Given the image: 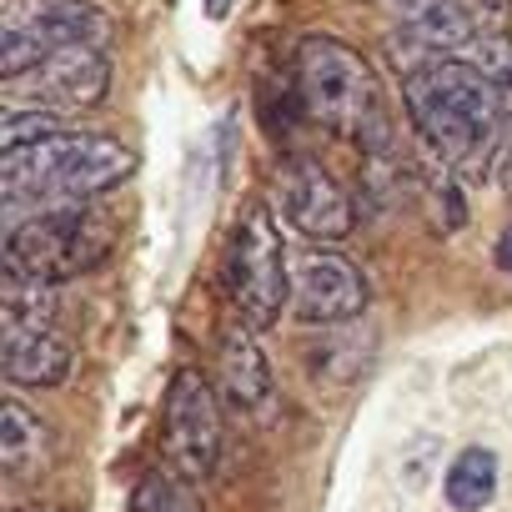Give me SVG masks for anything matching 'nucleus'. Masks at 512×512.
<instances>
[{"instance_id":"nucleus-1","label":"nucleus","mask_w":512,"mask_h":512,"mask_svg":"<svg viewBox=\"0 0 512 512\" xmlns=\"http://www.w3.org/2000/svg\"><path fill=\"white\" fill-rule=\"evenodd\" d=\"M402 101L427 141V151L462 176H487L507 121H502V96L487 81V71L467 56H427L402 76Z\"/></svg>"},{"instance_id":"nucleus-2","label":"nucleus","mask_w":512,"mask_h":512,"mask_svg":"<svg viewBox=\"0 0 512 512\" xmlns=\"http://www.w3.org/2000/svg\"><path fill=\"white\" fill-rule=\"evenodd\" d=\"M136 171V151L121 146L116 136L96 131H61L31 151L0 156V186L11 206H46V211H71L96 201L101 191L121 186Z\"/></svg>"},{"instance_id":"nucleus-3","label":"nucleus","mask_w":512,"mask_h":512,"mask_svg":"<svg viewBox=\"0 0 512 512\" xmlns=\"http://www.w3.org/2000/svg\"><path fill=\"white\" fill-rule=\"evenodd\" d=\"M297 96H302V111L322 121L327 131L362 141L372 151H387V111H382L377 71L347 41L307 36L297 46Z\"/></svg>"},{"instance_id":"nucleus-4","label":"nucleus","mask_w":512,"mask_h":512,"mask_svg":"<svg viewBox=\"0 0 512 512\" xmlns=\"http://www.w3.org/2000/svg\"><path fill=\"white\" fill-rule=\"evenodd\" d=\"M6 277L11 282H71L96 272L111 256V221L71 206V211H36L6 231Z\"/></svg>"},{"instance_id":"nucleus-5","label":"nucleus","mask_w":512,"mask_h":512,"mask_svg":"<svg viewBox=\"0 0 512 512\" xmlns=\"http://www.w3.org/2000/svg\"><path fill=\"white\" fill-rule=\"evenodd\" d=\"M226 292L236 302V317L246 327H272L292 297V277H287V251H282V231L272 221V211L256 201L236 216L231 226V246H226Z\"/></svg>"},{"instance_id":"nucleus-6","label":"nucleus","mask_w":512,"mask_h":512,"mask_svg":"<svg viewBox=\"0 0 512 512\" xmlns=\"http://www.w3.org/2000/svg\"><path fill=\"white\" fill-rule=\"evenodd\" d=\"M106 16L91 0H6L0 11V76L16 81L66 46H101Z\"/></svg>"},{"instance_id":"nucleus-7","label":"nucleus","mask_w":512,"mask_h":512,"mask_svg":"<svg viewBox=\"0 0 512 512\" xmlns=\"http://www.w3.org/2000/svg\"><path fill=\"white\" fill-rule=\"evenodd\" d=\"M166 447L186 477L216 472L221 457V407L201 372L181 367L166 387Z\"/></svg>"},{"instance_id":"nucleus-8","label":"nucleus","mask_w":512,"mask_h":512,"mask_svg":"<svg viewBox=\"0 0 512 512\" xmlns=\"http://www.w3.org/2000/svg\"><path fill=\"white\" fill-rule=\"evenodd\" d=\"M11 96H31L46 111H86L106 96L111 86V66L101 56V46H66L56 56H46L41 66H31L26 76L6 81Z\"/></svg>"},{"instance_id":"nucleus-9","label":"nucleus","mask_w":512,"mask_h":512,"mask_svg":"<svg viewBox=\"0 0 512 512\" xmlns=\"http://www.w3.org/2000/svg\"><path fill=\"white\" fill-rule=\"evenodd\" d=\"M292 307L302 322H352L367 307V277L337 251H307L292 267Z\"/></svg>"},{"instance_id":"nucleus-10","label":"nucleus","mask_w":512,"mask_h":512,"mask_svg":"<svg viewBox=\"0 0 512 512\" xmlns=\"http://www.w3.org/2000/svg\"><path fill=\"white\" fill-rule=\"evenodd\" d=\"M282 206H287V221L307 236V241H342L352 236L357 226V206L352 196L337 186L332 171H322L317 161H292L282 171Z\"/></svg>"},{"instance_id":"nucleus-11","label":"nucleus","mask_w":512,"mask_h":512,"mask_svg":"<svg viewBox=\"0 0 512 512\" xmlns=\"http://www.w3.org/2000/svg\"><path fill=\"white\" fill-rule=\"evenodd\" d=\"M251 332L256 327H246L241 317L221 327V392L241 412L267 407V397H272V372H267V357Z\"/></svg>"},{"instance_id":"nucleus-12","label":"nucleus","mask_w":512,"mask_h":512,"mask_svg":"<svg viewBox=\"0 0 512 512\" xmlns=\"http://www.w3.org/2000/svg\"><path fill=\"white\" fill-rule=\"evenodd\" d=\"M0 367L21 387H56L71 372V342L46 327V332H6L0 337Z\"/></svg>"},{"instance_id":"nucleus-13","label":"nucleus","mask_w":512,"mask_h":512,"mask_svg":"<svg viewBox=\"0 0 512 512\" xmlns=\"http://www.w3.org/2000/svg\"><path fill=\"white\" fill-rule=\"evenodd\" d=\"M402 21L432 46V51H472L482 41V21L462 6V0H402Z\"/></svg>"},{"instance_id":"nucleus-14","label":"nucleus","mask_w":512,"mask_h":512,"mask_svg":"<svg viewBox=\"0 0 512 512\" xmlns=\"http://www.w3.org/2000/svg\"><path fill=\"white\" fill-rule=\"evenodd\" d=\"M51 462V432L46 422L21 407V402H6L0 407V467L11 477H41Z\"/></svg>"},{"instance_id":"nucleus-15","label":"nucleus","mask_w":512,"mask_h":512,"mask_svg":"<svg viewBox=\"0 0 512 512\" xmlns=\"http://www.w3.org/2000/svg\"><path fill=\"white\" fill-rule=\"evenodd\" d=\"M492 497H497V452L487 447L457 452V462L447 467V502L457 512H482Z\"/></svg>"},{"instance_id":"nucleus-16","label":"nucleus","mask_w":512,"mask_h":512,"mask_svg":"<svg viewBox=\"0 0 512 512\" xmlns=\"http://www.w3.org/2000/svg\"><path fill=\"white\" fill-rule=\"evenodd\" d=\"M467 61H477L487 71V81L497 86L502 96V121H507V136H502V151L512 156V36H497V31H482V41L467 51Z\"/></svg>"},{"instance_id":"nucleus-17","label":"nucleus","mask_w":512,"mask_h":512,"mask_svg":"<svg viewBox=\"0 0 512 512\" xmlns=\"http://www.w3.org/2000/svg\"><path fill=\"white\" fill-rule=\"evenodd\" d=\"M51 136H61V121L46 106H6V116H0V151L6 156L31 151V146H41Z\"/></svg>"},{"instance_id":"nucleus-18","label":"nucleus","mask_w":512,"mask_h":512,"mask_svg":"<svg viewBox=\"0 0 512 512\" xmlns=\"http://www.w3.org/2000/svg\"><path fill=\"white\" fill-rule=\"evenodd\" d=\"M467 11L482 21V31L512 36V0H467Z\"/></svg>"},{"instance_id":"nucleus-19","label":"nucleus","mask_w":512,"mask_h":512,"mask_svg":"<svg viewBox=\"0 0 512 512\" xmlns=\"http://www.w3.org/2000/svg\"><path fill=\"white\" fill-rule=\"evenodd\" d=\"M131 512H171V497H166L161 477H141V487L131 497Z\"/></svg>"},{"instance_id":"nucleus-20","label":"nucleus","mask_w":512,"mask_h":512,"mask_svg":"<svg viewBox=\"0 0 512 512\" xmlns=\"http://www.w3.org/2000/svg\"><path fill=\"white\" fill-rule=\"evenodd\" d=\"M497 267L512 277V226H507V231H502V241H497Z\"/></svg>"},{"instance_id":"nucleus-21","label":"nucleus","mask_w":512,"mask_h":512,"mask_svg":"<svg viewBox=\"0 0 512 512\" xmlns=\"http://www.w3.org/2000/svg\"><path fill=\"white\" fill-rule=\"evenodd\" d=\"M206 11L211 16H226V0H206Z\"/></svg>"}]
</instances>
